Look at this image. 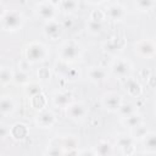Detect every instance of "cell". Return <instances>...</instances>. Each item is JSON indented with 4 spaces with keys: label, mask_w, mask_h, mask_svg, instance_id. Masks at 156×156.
Returning a JSON list of instances; mask_svg holds the SVG:
<instances>
[{
    "label": "cell",
    "mask_w": 156,
    "mask_h": 156,
    "mask_svg": "<svg viewBox=\"0 0 156 156\" xmlns=\"http://www.w3.org/2000/svg\"><path fill=\"white\" fill-rule=\"evenodd\" d=\"M0 18H1V27L4 30L15 32L18 30L23 24V16L21 12L16 10L6 11L2 16H0Z\"/></svg>",
    "instance_id": "cell-1"
},
{
    "label": "cell",
    "mask_w": 156,
    "mask_h": 156,
    "mask_svg": "<svg viewBox=\"0 0 156 156\" xmlns=\"http://www.w3.org/2000/svg\"><path fill=\"white\" fill-rule=\"evenodd\" d=\"M58 56H60V60L62 62H66V63H72V62H76L79 56H80V49H79V45L74 41H66L61 45L60 48V51H58Z\"/></svg>",
    "instance_id": "cell-2"
},
{
    "label": "cell",
    "mask_w": 156,
    "mask_h": 156,
    "mask_svg": "<svg viewBox=\"0 0 156 156\" xmlns=\"http://www.w3.org/2000/svg\"><path fill=\"white\" fill-rule=\"evenodd\" d=\"M46 57V48L38 41H33L26 48V60L30 63H37Z\"/></svg>",
    "instance_id": "cell-3"
},
{
    "label": "cell",
    "mask_w": 156,
    "mask_h": 156,
    "mask_svg": "<svg viewBox=\"0 0 156 156\" xmlns=\"http://www.w3.org/2000/svg\"><path fill=\"white\" fill-rule=\"evenodd\" d=\"M101 104H102L104 108H106L107 111H110V112H118V110H119L121 105L123 104V101H122V98H121L119 94L110 91V93H106L102 96Z\"/></svg>",
    "instance_id": "cell-4"
},
{
    "label": "cell",
    "mask_w": 156,
    "mask_h": 156,
    "mask_svg": "<svg viewBox=\"0 0 156 156\" xmlns=\"http://www.w3.org/2000/svg\"><path fill=\"white\" fill-rule=\"evenodd\" d=\"M35 11H37V15L40 18L45 20L46 22H49V21H52L55 18L56 6L51 1H43V2H39L35 6Z\"/></svg>",
    "instance_id": "cell-5"
},
{
    "label": "cell",
    "mask_w": 156,
    "mask_h": 156,
    "mask_svg": "<svg viewBox=\"0 0 156 156\" xmlns=\"http://www.w3.org/2000/svg\"><path fill=\"white\" fill-rule=\"evenodd\" d=\"M43 32H44V35L46 38H49L50 40H57L62 35L63 27H62V24L60 22L52 20V21L45 22L44 28H43Z\"/></svg>",
    "instance_id": "cell-6"
},
{
    "label": "cell",
    "mask_w": 156,
    "mask_h": 156,
    "mask_svg": "<svg viewBox=\"0 0 156 156\" xmlns=\"http://www.w3.org/2000/svg\"><path fill=\"white\" fill-rule=\"evenodd\" d=\"M111 71H112V73L116 77H118V78H126L132 72V65L128 61H126V60L118 58V60H115L112 62Z\"/></svg>",
    "instance_id": "cell-7"
},
{
    "label": "cell",
    "mask_w": 156,
    "mask_h": 156,
    "mask_svg": "<svg viewBox=\"0 0 156 156\" xmlns=\"http://www.w3.org/2000/svg\"><path fill=\"white\" fill-rule=\"evenodd\" d=\"M34 121L41 128H51L56 122V116L50 110H43L37 113Z\"/></svg>",
    "instance_id": "cell-8"
},
{
    "label": "cell",
    "mask_w": 156,
    "mask_h": 156,
    "mask_svg": "<svg viewBox=\"0 0 156 156\" xmlns=\"http://www.w3.org/2000/svg\"><path fill=\"white\" fill-rule=\"evenodd\" d=\"M66 115L69 119L79 121L85 117L87 115V107L82 102H72L66 107Z\"/></svg>",
    "instance_id": "cell-9"
},
{
    "label": "cell",
    "mask_w": 156,
    "mask_h": 156,
    "mask_svg": "<svg viewBox=\"0 0 156 156\" xmlns=\"http://www.w3.org/2000/svg\"><path fill=\"white\" fill-rule=\"evenodd\" d=\"M135 51L145 58H149L156 54V45L151 40H140L135 44Z\"/></svg>",
    "instance_id": "cell-10"
},
{
    "label": "cell",
    "mask_w": 156,
    "mask_h": 156,
    "mask_svg": "<svg viewBox=\"0 0 156 156\" xmlns=\"http://www.w3.org/2000/svg\"><path fill=\"white\" fill-rule=\"evenodd\" d=\"M117 146L119 147V150L124 154H127L128 156H132L134 154V138L122 134L117 138Z\"/></svg>",
    "instance_id": "cell-11"
},
{
    "label": "cell",
    "mask_w": 156,
    "mask_h": 156,
    "mask_svg": "<svg viewBox=\"0 0 156 156\" xmlns=\"http://www.w3.org/2000/svg\"><path fill=\"white\" fill-rule=\"evenodd\" d=\"M73 102V95L71 91H60L52 96V104L55 107L66 108Z\"/></svg>",
    "instance_id": "cell-12"
},
{
    "label": "cell",
    "mask_w": 156,
    "mask_h": 156,
    "mask_svg": "<svg viewBox=\"0 0 156 156\" xmlns=\"http://www.w3.org/2000/svg\"><path fill=\"white\" fill-rule=\"evenodd\" d=\"M106 16L112 21H121L126 16V10L119 2H113L107 6Z\"/></svg>",
    "instance_id": "cell-13"
},
{
    "label": "cell",
    "mask_w": 156,
    "mask_h": 156,
    "mask_svg": "<svg viewBox=\"0 0 156 156\" xmlns=\"http://www.w3.org/2000/svg\"><path fill=\"white\" fill-rule=\"evenodd\" d=\"M88 78L90 82L100 84L107 78V73L102 67H90L88 69Z\"/></svg>",
    "instance_id": "cell-14"
},
{
    "label": "cell",
    "mask_w": 156,
    "mask_h": 156,
    "mask_svg": "<svg viewBox=\"0 0 156 156\" xmlns=\"http://www.w3.org/2000/svg\"><path fill=\"white\" fill-rule=\"evenodd\" d=\"M124 89L128 95L134 96V98H139L143 93V88H141L140 83L133 78H127V80L124 82Z\"/></svg>",
    "instance_id": "cell-15"
},
{
    "label": "cell",
    "mask_w": 156,
    "mask_h": 156,
    "mask_svg": "<svg viewBox=\"0 0 156 156\" xmlns=\"http://www.w3.org/2000/svg\"><path fill=\"white\" fill-rule=\"evenodd\" d=\"M10 135L15 140H23L28 135V128L23 123H15L10 128Z\"/></svg>",
    "instance_id": "cell-16"
},
{
    "label": "cell",
    "mask_w": 156,
    "mask_h": 156,
    "mask_svg": "<svg viewBox=\"0 0 156 156\" xmlns=\"http://www.w3.org/2000/svg\"><path fill=\"white\" fill-rule=\"evenodd\" d=\"M16 110V102L11 96H2L0 101V111L2 116L11 115Z\"/></svg>",
    "instance_id": "cell-17"
},
{
    "label": "cell",
    "mask_w": 156,
    "mask_h": 156,
    "mask_svg": "<svg viewBox=\"0 0 156 156\" xmlns=\"http://www.w3.org/2000/svg\"><path fill=\"white\" fill-rule=\"evenodd\" d=\"M144 150L149 154L156 152V132H149L146 136L143 139Z\"/></svg>",
    "instance_id": "cell-18"
},
{
    "label": "cell",
    "mask_w": 156,
    "mask_h": 156,
    "mask_svg": "<svg viewBox=\"0 0 156 156\" xmlns=\"http://www.w3.org/2000/svg\"><path fill=\"white\" fill-rule=\"evenodd\" d=\"M122 124H123L126 128L134 129L135 127L143 124V117H141V115H139L138 112H135L134 115H132V116H129V117L122 118Z\"/></svg>",
    "instance_id": "cell-19"
},
{
    "label": "cell",
    "mask_w": 156,
    "mask_h": 156,
    "mask_svg": "<svg viewBox=\"0 0 156 156\" xmlns=\"http://www.w3.org/2000/svg\"><path fill=\"white\" fill-rule=\"evenodd\" d=\"M121 38L119 37H115V38H112L111 40H108V41H106L105 44H104V50L106 51V52H108V54H116L117 51H119L121 49H122V44H119L121 43Z\"/></svg>",
    "instance_id": "cell-20"
},
{
    "label": "cell",
    "mask_w": 156,
    "mask_h": 156,
    "mask_svg": "<svg viewBox=\"0 0 156 156\" xmlns=\"http://www.w3.org/2000/svg\"><path fill=\"white\" fill-rule=\"evenodd\" d=\"M57 144H58L65 151H68V150H74V149H77V146H78V140H77L74 136H65V138H61L60 140L57 139Z\"/></svg>",
    "instance_id": "cell-21"
},
{
    "label": "cell",
    "mask_w": 156,
    "mask_h": 156,
    "mask_svg": "<svg viewBox=\"0 0 156 156\" xmlns=\"http://www.w3.org/2000/svg\"><path fill=\"white\" fill-rule=\"evenodd\" d=\"M95 152L98 156H111L112 145L106 140H101L98 143V145L95 147Z\"/></svg>",
    "instance_id": "cell-22"
},
{
    "label": "cell",
    "mask_w": 156,
    "mask_h": 156,
    "mask_svg": "<svg viewBox=\"0 0 156 156\" xmlns=\"http://www.w3.org/2000/svg\"><path fill=\"white\" fill-rule=\"evenodd\" d=\"M30 104H32V106H33L35 110L43 111L44 107L46 106V98H45V95H44L43 93H41V94H38V95L30 98Z\"/></svg>",
    "instance_id": "cell-23"
},
{
    "label": "cell",
    "mask_w": 156,
    "mask_h": 156,
    "mask_svg": "<svg viewBox=\"0 0 156 156\" xmlns=\"http://www.w3.org/2000/svg\"><path fill=\"white\" fill-rule=\"evenodd\" d=\"M13 82L16 84H20V85H27L29 84V74L28 72H24V71H16L13 72Z\"/></svg>",
    "instance_id": "cell-24"
},
{
    "label": "cell",
    "mask_w": 156,
    "mask_h": 156,
    "mask_svg": "<svg viewBox=\"0 0 156 156\" xmlns=\"http://www.w3.org/2000/svg\"><path fill=\"white\" fill-rule=\"evenodd\" d=\"M11 80H13V72L9 67L2 66L1 69H0V82H1V84L2 85H6Z\"/></svg>",
    "instance_id": "cell-25"
},
{
    "label": "cell",
    "mask_w": 156,
    "mask_h": 156,
    "mask_svg": "<svg viewBox=\"0 0 156 156\" xmlns=\"http://www.w3.org/2000/svg\"><path fill=\"white\" fill-rule=\"evenodd\" d=\"M136 111H135V107L132 105V104H129V102H123L122 105H121V107H119V110H118V115L121 116V118H126V117H129V116H132V115H134Z\"/></svg>",
    "instance_id": "cell-26"
},
{
    "label": "cell",
    "mask_w": 156,
    "mask_h": 156,
    "mask_svg": "<svg viewBox=\"0 0 156 156\" xmlns=\"http://www.w3.org/2000/svg\"><path fill=\"white\" fill-rule=\"evenodd\" d=\"M58 6H60V9H61L63 12H66V13H72V12H74V11L77 10V7H78L79 5H78L77 1L63 0V1H61V2L58 4Z\"/></svg>",
    "instance_id": "cell-27"
},
{
    "label": "cell",
    "mask_w": 156,
    "mask_h": 156,
    "mask_svg": "<svg viewBox=\"0 0 156 156\" xmlns=\"http://www.w3.org/2000/svg\"><path fill=\"white\" fill-rule=\"evenodd\" d=\"M24 93L29 96V98H33L38 94H41V87L40 84L38 83H29L24 87Z\"/></svg>",
    "instance_id": "cell-28"
},
{
    "label": "cell",
    "mask_w": 156,
    "mask_h": 156,
    "mask_svg": "<svg viewBox=\"0 0 156 156\" xmlns=\"http://www.w3.org/2000/svg\"><path fill=\"white\" fill-rule=\"evenodd\" d=\"M87 28H88L89 33H91V34H99L104 29V22L89 20V22L87 24Z\"/></svg>",
    "instance_id": "cell-29"
},
{
    "label": "cell",
    "mask_w": 156,
    "mask_h": 156,
    "mask_svg": "<svg viewBox=\"0 0 156 156\" xmlns=\"http://www.w3.org/2000/svg\"><path fill=\"white\" fill-rule=\"evenodd\" d=\"M155 6V2L151 0H138L135 1V7L139 11H149Z\"/></svg>",
    "instance_id": "cell-30"
},
{
    "label": "cell",
    "mask_w": 156,
    "mask_h": 156,
    "mask_svg": "<svg viewBox=\"0 0 156 156\" xmlns=\"http://www.w3.org/2000/svg\"><path fill=\"white\" fill-rule=\"evenodd\" d=\"M65 150L56 143V144H50L48 147V156H63Z\"/></svg>",
    "instance_id": "cell-31"
},
{
    "label": "cell",
    "mask_w": 156,
    "mask_h": 156,
    "mask_svg": "<svg viewBox=\"0 0 156 156\" xmlns=\"http://www.w3.org/2000/svg\"><path fill=\"white\" fill-rule=\"evenodd\" d=\"M133 130V135H134V138H139V139H144L145 136H146V134L149 133V130H147V128L144 126V124H140V126H138V127H135L134 129H132Z\"/></svg>",
    "instance_id": "cell-32"
},
{
    "label": "cell",
    "mask_w": 156,
    "mask_h": 156,
    "mask_svg": "<svg viewBox=\"0 0 156 156\" xmlns=\"http://www.w3.org/2000/svg\"><path fill=\"white\" fill-rule=\"evenodd\" d=\"M106 16V12H104L102 10L100 9H96V10H93L91 13H90V20L93 21H99V22H104V18Z\"/></svg>",
    "instance_id": "cell-33"
},
{
    "label": "cell",
    "mask_w": 156,
    "mask_h": 156,
    "mask_svg": "<svg viewBox=\"0 0 156 156\" xmlns=\"http://www.w3.org/2000/svg\"><path fill=\"white\" fill-rule=\"evenodd\" d=\"M20 69H21V71H24V72H28V71L30 69V62L27 61V60L22 61V62L20 63Z\"/></svg>",
    "instance_id": "cell-34"
},
{
    "label": "cell",
    "mask_w": 156,
    "mask_h": 156,
    "mask_svg": "<svg viewBox=\"0 0 156 156\" xmlns=\"http://www.w3.org/2000/svg\"><path fill=\"white\" fill-rule=\"evenodd\" d=\"M79 156H98L95 150H83L79 152Z\"/></svg>",
    "instance_id": "cell-35"
},
{
    "label": "cell",
    "mask_w": 156,
    "mask_h": 156,
    "mask_svg": "<svg viewBox=\"0 0 156 156\" xmlns=\"http://www.w3.org/2000/svg\"><path fill=\"white\" fill-rule=\"evenodd\" d=\"M7 135H10V128H7L6 126H1V138L5 139Z\"/></svg>",
    "instance_id": "cell-36"
},
{
    "label": "cell",
    "mask_w": 156,
    "mask_h": 156,
    "mask_svg": "<svg viewBox=\"0 0 156 156\" xmlns=\"http://www.w3.org/2000/svg\"><path fill=\"white\" fill-rule=\"evenodd\" d=\"M63 156H79V151L77 149L74 150H68V151H65Z\"/></svg>",
    "instance_id": "cell-37"
},
{
    "label": "cell",
    "mask_w": 156,
    "mask_h": 156,
    "mask_svg": "<svg viewBox=\"0 0 156 156\" xmlns=\"http://www.w3.org/2000/svg\"><path fill=\"white\" fill-rule=\"evenodd\" d=\"M132 156H145V155L144 154H139V152H134Z\"/></svg>",
    "instance_id": "cell-38"
},
{
    "label": "cell",
    "mask_w": 156,
    "mask_h": 156,
    "mask_svg": "<svg viewBox=\"0 0 156 156\" xmlns=\"http://www.w3.org/2000/svg\"><path fill=\"white\" fill-rule=\"evenodd\" d=\"M154 43H155V45H156V37H155V40H154Z\"/></svg>",
    "instance_id": "cell-39"
},
{
    "label": "cell",
    "mask_w": 156,
    "mask_h": 156,
    "mask_svg": "<svg viewBox=\"0 0 156 156\" xmlns=\"http://www.w3.org/2000/svg\"><path fill=\"white\" fill-rule=\"evenodd\" d=\"M155 115H156V108H155Z\"/></svg>",
    "instance_id": "cell-40"
},
{
    "label": "cell",
    "mask_w": 156,
    "mask_h": 156,
    "mask_svg": "<svg viewBox=\"0 0 156 156\" xmlns=\"http://www.w3.org/2000/svg\"><path fill=\"white\" fill-rule=\"evenodd\" d=\"M155 101H156V95H155Z\"/></svg>",
    "instance_id": "cell-41"
}]
</instances>
